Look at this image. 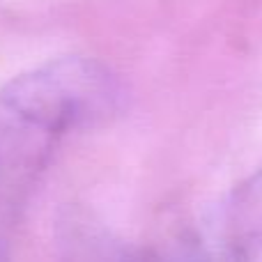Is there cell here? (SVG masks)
Returning a JSON list of instances; mask_svg holds the SVG:
<instances>
[{"instance_id": "obj_1", "label": "cell", "mask_w": 262, "mask_h": 262, "mask_svg": "<svg viewBox=\"0 0 262 262\" xmlns=\"http://www.w3.org/2000/svg\"><path fill=\"white\" fill-rule=\"evenodd\" d=\"M122 106L115 74L90 58H58L0 90V207H12L72 134Z\"/></svg>"}, {"instance_id": "obj_2", "label": "cell", "mask_w": 262, "mask_h": 262, "mask_svg": "<svg viewBox=\"0 0 262 262\" xmlns=\"http://www.w3.org/2000/svg\"><path fill=\"white\" fill-rule=\"evenodd\" d=\"M262 253V168L232 193L226 221V262H255Z\"/></svg>"}]
</instances>
